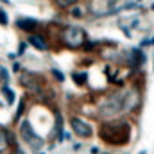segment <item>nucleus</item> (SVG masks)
I'll return each instance as SVG.
<instances>
[{
	"instance_id": "f257e3e1",
	"label": "nucleus",
	"mask_w": 154,
	"mask_h": 154,
	"mask_svg": "<svg viewBox=\"0 0 154 154\" xmlns=\"http://www.w3.org/2000/svg\"><path fill=\"white\" fill-rule=\"evenodd\" d=\"M99 136L109 143V145H122L129 140V124H113V122H106L100 125L99 129Z\"/></svg>"
},
{
	"instance_id": "f03ea898",
	"label": "nucleus",
	"mask_w": 154,
	"mask_h": 154,
	"mask_svg": "<svg viewBox=\"0 0 154 154\" xmlns=\"http://www.w3.org/2000/svg\"><path fill=\"white\" fill-rule=\"evenodd\" d=\"M125 91V90H124ZM124 91H115L108 97H104L100 102H99V115L106 116V118H111V116H118L122 115V108H124Z\"/></svg>"
},
{
	"instance_id": "7ed1b4c3",
	"label": "nucleus",
	"mask_w": 154,
	"mask_h": 154,
	"mask_svg": "<svg viewBox=\"0 0 154 154\" xmlns=\"http://www.w3.org/2000/svg\"><path fill=\"white\" fill-rule=\"evenodd\" d=\"M61 39H63V43H65L66 47H70V48H79V47H82L84 41H86V32H84V29H81V27H77V25H68V27H65V31H63V34H61Z\"/></svg>"
},
{
	"instance_id": "20e7f679",
	"label": "nucleus",
	"mask_w": 154,
	"mask_h": 154,
	"mask_svg": "<svg viewBox=\"0 0 154 154\" xmlns=\"http://www.w3.org/2000/svg\"><path fill=\"white\" fill-rule=\"evenodd\" d=\"M20 136H22V140L27 142V143L31 145V149L36 151V152L43 147V140L34 133V129L31 127V122H29V120H22V122H20Z\"/></svg>"
},
{
	"instance_id": "39448f33",
	"label": "nucleus",
	"mask_w": 154,
	"mask_h": 154,
	"mask_svg": "<svg viewBox=\"0 0 154 154\" xmlns=\"http://www.w3.org/2000/svg\"><path fill=\"white\" fill-rule=\"evenodd\" d=\"M70 125H72V129H74V133H75L77 136H81V138H90L91 134H93V129H91V125L88 124V122H84V120H81V118H70Z\"/></svg>"
},
{
	"instance_id": "423d86ee",
	"label": "nucleus",
	"mask_w": 154,
	"mask_h": 154,
	"mask_svg": "<svg viewBox=\"0 0 154 154\" xmlns=\"http://www.w3.org/2000/svg\"><path fill=\"white\" fill-rule=\"evenodd\" d=\"M39 77L36 74H32V72H23L22 75H20V82H22V86H25V88H31V90H38L39 88Z\"/></svg>"
},
{
	"instance_id": "0eeeda50",
	"label": "nucleus",
	"mask_w": 154,
	"mask_h": 154,
	"mask_svg": "<svg viewBox=\"0 0 154 154\" xmlns=\"http://www.w3.org/2000/svg\"><path fill=\"white\" fill-rule=\"evenodd\" d=\"M16 27L20 31H27V32H32L39 27V22L34 18H18L16 20Z\"/></svg>"
},
{
	"instance_id": "6e6552de",
	"label": "nucleus",
	"mask_w": 154,
	"mask_h": 154,
	"mask_svg": "<svg viewBox=\"0 0 154 154\" xmlns=\"http://www.w3.org/2000/svg\"><path fill=\"white\" fill-rule=\"evenodd\" d=\"M27 41H29L34 48H38V50H47V48H48L47 39H45V36H41V34H31Z\"/></svg>"
},
{
	"instance_id": "1a4fd4ad",
	"label": "nucleus",
	"mask_w": 154,
	"mask_h": 154,
	"mask_svg": "<svg viewBox=\"0 0 154 154\" xmlns=\"http://www.w3.org/2000/svg\"><path fill=\"white\" fill-rule=\"evenodd\" d=\"M56 142L61 143L63 142V134H65V127H63V116L59 111H56Z\"/></svg>"
},
{
	"instance_id": "9d476101",
	"label": "nucleus",
	"mask_w": 154,
	"mask_h": 154,
	"mask_svg": "<svg viewBox=\"0 0 154 154\" xmlns=\"http://www.w3.org/2000/svg\"><path fill=\"white\" fill-rule=\"evenodd\" d=\"M131 65L133 66H138V65H143L145 63V54H143V50L142 48H133L131 50Z\"/></svg>"
},
{
	"instance_id": "9b49d317",
	"label": "nucleus",
	"mask_w": 154,
	"mask_h": 154,
	"mask_svg": "<svg viewBox=\"0 0 154 154\" xmlns=\"http://www.w3.org/2000/svg\"><path fill=\"white\" fill-rule=\"evenodd\" d=\"M11 147V142H9V131L0 127V152H5L7 149Z\"/></svg>"
},
{
	"instance_id": "f8f14e48",
	"label": "nucleus",
	"mask_w": 154,
	"mask_h": 154,
	"mask_svg": "<svg viewBox=\"0 0 154 154\" xmlns=\"http://www.w3.org/2000/svg\"><path fill=\"white\" fill-rule=\"evenodd\" d=\"M2 93H4L5 99H7V104H13V102H14V91H13L7 84H2Z\"/></svg>"
},
{
	"instance_id": "ddd939ff",
	"label": "nucleus",
	"mask_w": 154,
	"mask_h": 154,
	"mask_svg": "<svg viewBox=\"0 0 154 154\" xmlns=\"http://www.w3.org/2000/svg\"><path fill=\"white\" fill-rule=\"evenodd\" d=\"M70 16L75 18V20L84 18V9H82V7H77V5H72V7H70Z\"/></svg>"
},
{
	"instance_id": "4468645a",
	"label": "nucleus",
	"mask_w": 154,
	"mask_h": 154,
	"mask_svg": "<svg viewBox=\"0 0 154 154\" xmlns=\"http://www.w3.org/2000/svg\"><path fill=\"white\" fill-rule=\"evenodd\" d=\"M56 2V5L57 7H61V9H66V7H72V5H75L77 0H54Z\"/></svg>"
},
{
	"instance_id": "2eb2a0df",
	"label": "nucleus",
	"mask_w": 154,
	"mask_h": 154,
	"mask_svg": "<svg viewBox=\"0 0 154 154\" xmlns=\"http://www.w3.org/2000/svg\"><path fill=\"white\" fill-rule=\"evenodd\" d=\"M23 109H25V99H22V100H20V104H18V109H16V116H14V120H16V122L20 120V116L23 115Z\"/></svg>"
},
{
	"instance_id": "dca6fc26",
	"label": "nucleus",
	"mask_w": 154,
	"mask_h": 154,
	"mask_svg": "<svg viewBox=\"0 0 154 154\" xmlns=\"http://www.w3.org/2000/svg\"><path fill=\"white\" fill-rule=\"evenodd\" d=\"M0 81H2L4 84H7V81H9V72H7V68H4V66H0Z\"/></svg>"
},
{
	"instance_id": "f3484780",
	"label": "nucleus",
	"mask_w": 154,
	"mask_h": 154,
	"mask_svg": "<svg viewBox=\"0 0 154 154\" xmlns=\"http://www.w3.org/2000/svg\"><path fill=\"white\" fill-rule=\"evenodd\" d=\"M52 75L57 79V82H65V75L61 74V70H59V68H52Z\"/></svg>"
},
{
	"instance_id": "a211bd4d",
	"label": "nucleus",
	"mask_w": 154,
	"mask_h": 154,
	"mask_svg": "<svg viewBox=\"0 0 154 154\" xmlns=\"http://www.w3.org/2000/svg\"><path fill=\"white\" fill-rule=\"evenodd\" d=\"M74 79H75L77 84H84V81H86V74H74Z\"/></svg>"
},
{
	"instance_id": "6ab92c4d",
	"label": "nucleus",
	"mask_w": 154,
	"mask_h": 154,
	"mask_svg": "<svg viewBox=\"0 0 154 154\" xmlns=\"http://www.w3.org/2000/svg\"><path fill=\"white\" fill-rule=\"evenodd\" d=\"M7 22H9V18H7L5 11H2V9H0V23H2V25H7Z\"/></svg>"
},
{
	"instance_id": "aec40b11",
	"label": "nucleus",
	"mask_w": 154,
	"mask_h": 154,
	"mask_svg": "<svg viewBox=\"0 0 154 154\" xmlns=\"http://www.w3.org/2000/svg\"><path fill=\"white\" fill-rule=\"evenodd\" d=\"M23 50H25V43H22V45H20V48H18V54H23Z\"/></svg>"
},
{
	"instance_id": "412c9836",
	"label": "nucleus",
	"mask_w": 154,
	"mask_h": 154,
	"mask_svg": "<svg viewBox=\"0 0 154 154\" xmlns=\"http://www.w3.org/2000/svg\"><path fill=\"white\" fill-rule=\"evenodd\" d=\"M13 68H14V72H20V70H22V66H20L18 63H14V66H13Z\"/></svg>"
},
{
	"instance_id": "4be33fe9",
	"label": "nucleus",
	"mask_w": 154,
	"mask_h": 154,
	"mask_svg": "<svg viewBox=\"0 0 154 154\" xmlns=\"http://www.w3.org/2000/svg\"><path fill=\"white\" fill-rule=\"evenodd\" d=\"M0 2H4V4H11V2H9V0H0Z\"/></svg>"
},
{
	"instance_id": "5701e85b",
	"label": "nucleus",
	"mask_w": 154,
	"mask_h": 154,
	"mask_svg": "<svg viewBox=\"0 0 154 154\" xmlns=\"http://www.w3.org/2000/svg\"><path fill=\"white\" fill-rule=\"evenodd\" d=\"M149 41H151V45H154V36H152L151 39H149Z\"/></svg>"
},
{
	"instance_id": "b1692460",
	"label": "nucleus",
	"mask_w": 154,
	"mask_h": 154,
	"mask_svg": "<svg viewBox=\"0 0 154 154\" xmlns=\"http://www.w3.org/2000/svg\"><path fill=\"white\" fill-rule=\"evenodd\" d=\"M140 154H147V151H140Z\"/></svg>"
},
{
	"instance_id": "393cba45",
	"label": "nucleus",
	"mask_w": 154,
	"mask_h": 154,
	"mask_svg": "<svg viewBox=\"0 0 154 154\" xmlns=\"http://www.w3.org/2000/svg\"><path fill=\"white\" fill-rule=\"evenodd\" d=\"M152 70H154V57H152Z\"/></svg>"
},
{
	"instance_id": "a878e982",
	"label": "nucleus",
	"mask_w": 154,
	"mask_h": 154,
	"mask_svg": "<svg viewBox=\"0 0 154 154\" xmlns=\"http://www.w3.org/2000/svg\"><path fill=\"white\" fill-rule=\"evenodd\" d=\"M151 9H152V11H154V4H152V5H151Z\"/></svg>"
},
{
	"instance_id": "bb28decb",
	"label": "nucleus",
	"mask_w": 154,
	"mask_h": 154,
	"mask_svg": "<svg viewBox=\"0 0 154 154\" xmlns=\"http://www.w3.org/2000/svg\"><path fill=\"white\" fill-rule=\"evenodd\" d=\"M0 154H4V152H0Z\"/></svg>"
}]
</instances>
